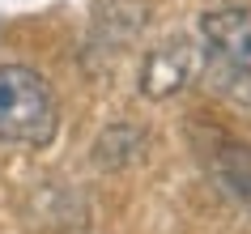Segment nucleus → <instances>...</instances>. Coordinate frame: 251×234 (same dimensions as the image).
<instances>
[{
	"label": "nucleus",
	"instance_id": "nucleus-3",
	"mask_svg": "<svg viewBox=\"0 0 251 234\" xmlns=\"http://www.w3.org/2000/svg\"><path fill=\"white\" fill-rule=\"evenodd\" d=\"M204 68V52H200L192 39H171L153 47L145 55V68H141V94L145 98H171V94L187 90L196 73Z\"/></svg>",
	"mask_w": 251,
	"mask_h": 234
},
{
	"label": "nucleus",
	"instance_id": "nucleus-5",
	"mask_svg": "<svg viewBox=\"0 0 251 234\" xmlns=\"http://www.w3.org/2000/svg\"><path fill=\"white\" fill-rule=\"evenodd\" d=\"M213 179L230 200H238L243 208H251V145H238V141H222V149L213 154L209 162Z\"/></svg>",
	"mask_w": 251,
	"mask_h": 234
},
{
	"label": "nucleus",
	"instance_id": "nucleus-6",
	"mask_svg": "<svg viewBox=\"0 0 251 234\" xmlns=\"http://www.w3.org/2000/svg\"><path fill=\"white\" fill-rule=\"evenodd\" d=\"M145 157V132L128 128V124H111L106 132H98L94 141V162L102 170H124Z\"/></svg>",
	"mask_w": 251,
	"mask_h": 234
},
{
	"label": "nucleus",
	"instance_id": "nucleus-2",
	"mask_svg": "<svg viewBox=\"0 0 251 234\" xmlns=\"http://www.w3.org/2000/svg\"><path fill=\"white\" fill-rule=\"evenodd\" d=\"M204 60L217 64L226 81H238L251 90V4H222L200 17Z\"/></svg>",
	"mask_w": 251,
	"mask_h": 234
},
{
	"label": "nucleus",
	"instance_id": "nucleus-4",
	"mask_svg": "<svg viewBox=\"0 0 251 234\" xmlns=\"http://www.w3.org/2000/svg\"><path fill=\"white\" fill-rule=\"evenodd\" d=\"M145 17H149V0H102L94 13V47L98 43H106V47L128 43L145 26Z\"/></svg>",
	"mask_w": 251,
	"mask_h": 234
},
{
	"label": "nucleus",
	"instance_id": "nucleus-1",
	"mask_svg": "<svg viewBox=\"0 0 251 234\" xmlns=\"http://www.w3.org/2000/svg\"><path fill=\"white\" fill-rule=\"evenodd\" d=\"M60 124V106L43 73L0 64V145H47Z\"/></svg>",
	"mask_w": 251,
	"mask_h": 234
}]
</instances>
